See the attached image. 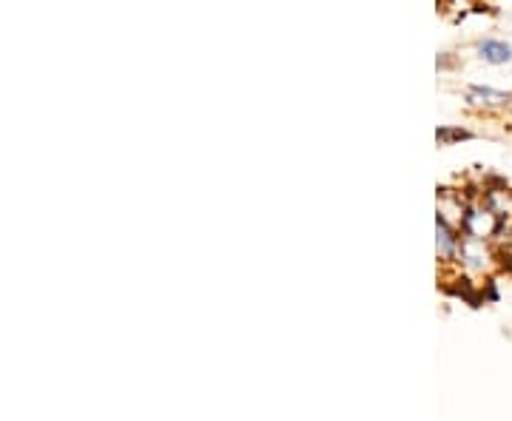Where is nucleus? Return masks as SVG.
<instances>
[{"label": "nucleus", "mask_w": 512, "mask_h": 421, "mask_svg": "<svg viewBox=\"0 0 512 421\" xmlns=\"http://www.w3.org/2000/svg\"><path fill=\"white\" fill-rule=\"evenodd\" d=\"M478 52H481V57H484L487 63H493V66H504V63H510L512 60V49L507 43H501V40H484V43L478 46Z\"/></svg>", "instance_id": "nucleus-1"}, {"label": "nucleus", "mask_w": 512, "mask_h": 421, "mask_svg": "<svg viewBox=\"0 0 512 421\" xmlns=\"http://www.w3.org/2000/svg\"><path fill=\"white\" fill-rule=\"evenodd\" d=\"M473 94H478V97H487L490 103H507V100H510V94L493 92V89H481V86H476V89H473Z\"/></svg>", "instance_id": "nucleus-2"}, {"label": "nucleus", "mask_w": 512, "mask_h": 421, "mask_svg": "<svg viewBox=\"0 0 512 421\" xmlns=\"http://www.w3.org/2000/svg\"><path fill=\"white\" fill-rule=\"evenodd\" d=\"M470 137H473L470 131H450V129H441L439 131L441 143H447V140H470Z\"/></svg>", "instance_id": "nucleus-3"}]
</instances>
